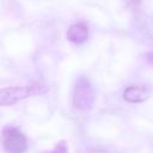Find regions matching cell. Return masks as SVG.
Instances as JSON below:
<instances>
[{
  "label": "cell",
  "mask_w": 153,
  "mask_h": 153,
  "mask_svg": "<svg viewBox=\"0 0 153 153\" xmlns=\"http://www.w3.org/2000/svg\"><path fill=\"white\" fill-rule=\"evenodd\" d=\"M49 91V87L42 84H30L24 86L2 87L0 92V104L2 106L13 105L14 103L32 96L44 94Z\"/></svg>",
  "instance_id": "6da1fadb"
},
{
  "label": "cell",
  "mask_w": 153,
  "mask_h": 153,
  "mask_svg": "<svg viewBox=\"0 0 153 153\" xmlns=\"http://www.w3.org/2000/svg\"><path fill=\"white\" fill-rule=\"evenodd\" d=\"M2 148L7 153H24L27 149L25 135L14 126L7 124L1 130Z\"/></svg>",
  "instance_id": "7a4b0ae2"
},
{
  "label": "cell",
  "mask_w": 153,
  "mask_h": 153,
  "mask_svg": "<svg viewBox=\"0 0 153 153\" xmlns=\"http://www.w3.org/2000/svg\"><path fill=\"white\" fill-rule=\"evenodd\" d=\"M94 94L90 80L85 76L78 78L73 90V105L79 110H88L93 104Z\"/></svg>",
  "instance_id": "3957f363"
},
{
  "label": "cell",
  "mask_w": 153,
  "mask_h": 153,
  "mask_svg": "<svg viewBox=\"0 0 153 153\" xmlns=\"http://www.w3.org/2000/svg\"><path fill=\"white\" fill-rule=\"evenodd\" d=\"M88 38V27L85 23H75L67 30V39L75 44H81Z\"/></svg>",
  "instance_id": "277c9868"
},
{
  "label": "cell",
  "mask_w": 153,
  "mask_h": 153,
  "mask_svg": "<svg viewBox=\"0 0 153 153\" xmlns=\"http://www.w3.org/2000/svg\"><path fill=\"white\" fill-rule=\"evenodd\" d=\"M148 97L149 92L143 86H128L123 92V99L129 103H142Z\"/></svg>",
  "instance_id": "5b68a950"
},
{
  "label": "cell",
  "mask_w": 153,
  "mask_h": 153,
  "mask_svg": "<svg viewBox=\"0 0 153 153\" xmlns=\"http://www.w3.org/2000/svg\"><path fill=\"white\" fill-rule=\"evenodd\" d=\"M44 153H68V146L65 141H60L56 143V146L51 151L44 152Z\"/></svg>",
  "instance_id": "8992f818"
},
{
  "label": "cell",
  "mask_w": 153,
  "mask_h": 153,
  "mask_svg": "<svg viewBox=\"0 0 153 153\" xmlns=\"http://www.w3.org/2000/svg\"><path fill=\"white\" fill-rule=\"evenodd\" d=\"M148 60H149V62H151V63H153V51L148 54Z\"/></svg>",
  "instance_id": "52a82bcc"
}]
</instances>
